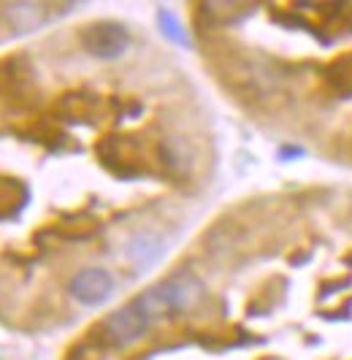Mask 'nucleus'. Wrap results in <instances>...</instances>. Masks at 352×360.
I'll return each instance as SVG.
<instances>
[{"label": "nucleus", "mask_w": 352, "mask_h": 360, "mask_svg": "<svg viewBox=\"0 0 352 360\" xmlns=\"http://www.w3.org/2000/svg\"><path fill=\"white\" fill-rule=\"evenodd\" d=\"M201 298H203V282L190 271H179L149 290H144L133 298V304L155 323L160 317H174L193 309Z\"/></svg>", "instance_id": "nucleus-1"}, {"label": "nucleus", "mask_w": 352, "mask_h": 360, "mask_svg": "<svg viewBox=\"0 0 352 360\" xmlns=\"http://www.w3.org/2000/svg\"><path fill=\"white\" fill-rule=\"evenodd\" d=\"M82 49L98 60H120L130 46V33L120 22H92L82 33Z\"/></svg>", "instance_id": "nucleus-2"}, {"label": "nucleus", "mask_w": 352, "mask_h": 360, "mask_svg": "<svg viewBox=\"0 0 352 360\" xmlns=\"http://www.w3.org/2000/svg\"><path fill=\"white\" fill-rule=\"evenodd\" d=\"M149 325H152V320L130 301L127 307L111 311L101 323L98 330H101V339L108 347H130V344L139 342L141 336L149 330Z\"/></svg>", "instance_id": "nucleus-3"}, {"label": "nucleus", "mask_w": 352, "mask_h": 360, "mask_svg": "<svg viewBox=\"0 0 352 360\" xmlns=\"http://www.w3.org/2000/svg\"><path fill=\"white\" fill-rule=\"evenodd\" d=\"M68 292L84 307H103L114 292V276L106 269H82L70 279Z\"/></svg>", "instance_id": "nucleus-4"}, {"label": "nucleus", "mask_w": 352, "mask_h": 360, "mask_svg": "<svg viewBox=\"0 0 352 360\" xmlns=\"http://www.w3.org/2000/svg\"><path fill=\"white\" fill-rule=\"evenodd\" d=\"M125 255L136 269H149L165 255V241L155 233H139L127 241Z\"/></svg>", "instance_id": "nucleus-5"}, {"label": "nucleus", "mask_w": 352, "mask_h": 360, "mask_svg": "<svg viewBox=\"0 0 352 360\" xmlns=\"http://www.w3.org/2000/svg\"><path fill=\"white\" fill-rule=\"evenodd\" d=\"M158 22H160V30H163V36L171 38L174 44H179V46H190L193 41H190V36L184 33V27H182V22L176 19V14H171L168 8H160L158 11Z\"/></svg>", "instance_id": "nucleus-6"}]
</instances>
